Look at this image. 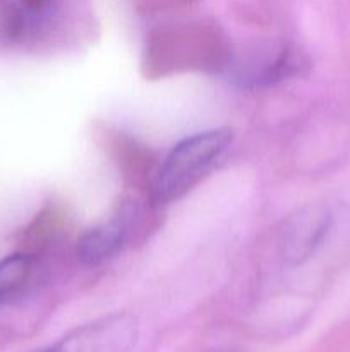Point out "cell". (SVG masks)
Instances as JSON below:
<instances>
[{"label":"cell","instance_id":"obj_1","mask_svg":"<svg viewBox=\"0 0 350 352\" xmlns=\"http://www.w3.org/2000/svg\"><path fill=\"white\" fill-rule=\"evenodd\" d=\"M232 54L215 24L205 21L174 23L150 33L144 48L146 78L160 79L185 72H218L229 69Z\"/></svg>","mask_w":350,"mask_h":352},{"label":"cell","instance_id":"obj_2","mask_svg":"<svg viewBox=\"0 0 350 352\" xmlns=\"http://www.w3.org/2000/svg\"><path fill=\"white\" fill-rule=\"evenodd\" d=\"M232 143L230 129H211L182 140L172 148L154 175L151 199L156 205L177 201L209 174Z\"/></svg>","mask_w":350,"mask_h":352},{"label":"cell","instance_id":"obj_3","mask_svg":"<svg viewBox=\"0 0 350 352\" xmlns=\"http://www.w3.org/2000/svg\"><path fill=\"white\" fill-rule=\"evenodd\" d=\"M137 337V320L127 313H113L71 330L50 346L30 352H130Z\"/></svg>","mask_w":350,"mask_h":352},{"label":"cell","instance_id":"obj_4","mask_svg":"<svg viewBox=\"0 0 350 352\" xmlns=\"http://www.w3.org/2000/svg\"><path fill=\"white\" fill-rule=\"evenodd\" d=\"M143 217V206L136 198L122 199L117 212L100 226L86 230L78 241V258L84 265H100L115 256L132 236Z\"/></svg>","mask_w":350,"mask_h":352},{"label":"cell","instance_id":"obj_5","mask_svg":"<svg viewBox=\"0 0 350 352\" xmlns=\"http://www.w3.org/2000/svg\"><path fill=\"white\" fill-rule=\"evenodd\" d=\"M331 223V215L321 205L305 206L285 222L281 230V253L292 265H301L316 253Z\"/></svg>","mask_w":350,"mask_h":352},{"label":"cell","instance_id":"obj_6","mask_svg":"<svg viewBox=\"0 0 350 352\" xmlns=\"http://www.w3.org/2000/svg\"><path fill=\"white\" fill-rule=\"evenodd\" d=\"M112 146L124 179L129 181L136 191H144L151 198V188L158 165L150 151L144 146H139L136 141L124 136H117L112 141Z\"/></svg>","mask_w":350,"mask_h":352},{"label":"cell","instance_id":"obj_7","mask_svg":"<svg viewBox=\"0 0 350 352\" xmlns=\"http://www.w3.org/2000/svg\"><path fill=\"white\" fill-rule=\"evenodd\" d=\"M33 254L16 253L0 261V301L16 298L30 285L34 272Z\"/></svg>","mask_w":350,"mask_h":352},{"label":"cell","instance_id":"obj_8","mask_svg":"<svg viewBox=\"0 0 350 352\" xmlns=\"http://www.w3.org/2000/svg\"><path fill=\"white\" fill-rule=\"evenodd\" d=\"M194 0H136V6L141 12H165V10L178 9V7L191 6Z\"/></svg>","mask_w":350,"mask_h":352},{"label":"cell","instance_id":"obj_9","mask_svg":"<svg viewBox=\"0 0 350 352\" xmlns=\"http://www.w3.org/2000/svg\"><path fill=\"white\" fill-rule=\"evenodd\" d=\"M17 6L23 7L24 10H27L30 14H40L45 12V10L51 9L57 0H14Z\"/></svg>","mask_w":350,"mask_h":352}]
</instances>
